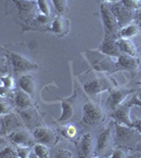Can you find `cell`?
I'll return each instance as SVG.
<instances>
[{
	"label": "cell",
	"mask_w": 141,
	"mask_h": 158,
	"mask_svg": "<svg viewBox=\"0 0 141 158\" xmlns=\"http://www.w3.org/2000/svg\"><path fill=\"white\" fill-rule=\"evenodd\" d=\"M116 130V143L120 147L133 148L141 141V134L134 127H127L124 124L114 122Z\"/></svg>",
	"instance_id": "cell-1"
},
{
	"label": "cell",
	"mask_w": 141,
	"mask_h": 158,
	"mask_svg": "<svg viewBox=\"0 0 141 158\" xmlns=\"http://www.w3.org/2000/svg\"><path fill=\"white\" fill-rule=\"evenodd\" d=\"M106 119V113L95 102H86L83 106L82 122L86 126H96Z\"/></svg>",
	"instance_id": "cell-2"
},
{
	"label": "cell",
	"mask_w": 141,
	"mask_h": 158,
	"mask_svg": "<svg viewBox=\"0 0 141 158\" xmlns=\"http://www.w3.org/2000/svg\"><path fill=\"white\" fill-rule=\"evenodd\" d=\"M89 61L95 70L97 71H107V72H115L116 70V62H114L111 56L106 55L103 53L89 52Z\"/></svg>",
	"instance_id": "cell-3"
},
{
	"label": "cell",
	"mask_w": 141,
	"mask_h": 158,
	"mask_svg": "<svg viewBox=\"0 0 141 158\" xmlns=\"http://www.w3.org/2000/svg\"><path fill=\"white\" fill-rule=\"evenodd\" d=\"M100 11H101V17H102V21H103V25L106 27V32L118 37L120 32V27L116 17H115L114 13L112 12L110 3L104 2L101 6V10Z\"/></svg>",
	"instance_id": "cell-4"
},
{
	"label": "cell",
	"mask_w": 141,
	"mask_h": 158,
	"mask_svg": "<svg viewBox=\"0 0 141 158\" xmlns=\"http://www.w3.org/2000/svg\"><path fill=\"white\" fill-rule=\"evenodd\" d=\"M9 58L10 61H11L13 70L17 74L29 72V71L35 70V69L38 68L37 63L33 62L27 57L21 54H18V53H9Z\"/></svg>",
	"instance_id": "cell-5"
},
{
	"label": "cell",
	"mask_w": 141,
	"mask_h": 158,
	"mask_svg": "<svg viewBox=\"0 0 141 158\" xmlns=\"http://www.w3.org/2000/svg\"><path fill=\"white\" fill-rule=\"evenodd\" d=\"M113 86L112 81L106 77H96L84 83L83 90L89 96H95L104 91L111 90Z\"/></svg>",
	"instance_id": "cell-6"
},
{
	"label": "cell",
	"mask_w": 141,
	"mask_h": 158,
	"mask_svg": "<svg viewBox=\"0 0 141 158\" xmlns=\"http://www.w3.org/2000/svg\"><path fill=\"white\" fill-rule=\"evenodd\" d=\"M110 6H111L112 12L114 13L118 23H119L120 29L132 23V21L134 20L135 11H132V10L127 9L126 6H124L121 1L110 4Z\"/></svg>",
	"instance_id": "cell-7"
},
{
	"label": "cell",
	"mask_w": 141,
	"mask_h": 158,
	"mask_svg": "<svg viewBox=\"0 0 141 158\" xmlns=\"http://www.w3.org/2000/svg\"><path fill=\"white\" fill-rule=\"evenodd\" d=\"M99 51L103 54L116 58L122 54L119 44H118V37L107 32H106V37H104L103 42L99 45Z\"/></svg>",
	"instance_id": "cell-8"
},
{
	"label": "cell",
	"mask_w": 141,
	"mask_h": 158,
	"mask_svg": "<svg viewBox=\"0 0 141 158\" xmlns=\"http://www.w3.org/2000/svg\"><path fill=\"white\" fill-rule=\"evenodd\" d=\"M35 140L39 143H43L48 147H53L58 141V136L54 130L48 127H39L33 133Z\"/></svg>",
	"instance_id": "cell-9"
},
{
	"label": "cell",
	"mask_w": 141,
	"mask_h": 158,
	"mask_svg": "<svg viewBox=\"0 0 141 158\" xmlns=\"http://www.w3.org/2000/svg\"><path fill=\"white\" fill-rule=\"evenodd\" d=\"M113 124H114V122H113L110 127H107L104 131H102L98 136L96 146H95V154L96 155L103 154V153L110 148V146L112 144V141H113V128L112 127H113Z\"/></svg>",
	"instance_id": "cell-10"
},
{
	"label": "cell",
	"mask_w": 141,
	"mask_h": 158,
	"mask_svg": "<svg viewBox=\"0 0 141 158\" xmlns=\"http://www.w3.org/2000/svg\"><path fill=\"white\" fill-rule=\"evenodd\" d=\"M139 63H140V59L136 57V56L121 54L117 58L116 70H115V72H117V71H129V72H133V71L137 70Z\"/></svg>",
	"instance_id": "cell-11"
},
{
	"label": "cell",
	"mask_w": 141,
	"mask_h": 158,
	"mask_svg": "<svg viewBox=\"0 0 141 158\" xmlns=\"http://www.w3.org/2000/svg\"><path fill=\"white\" fill-rule=\"evenodd\" d=\"M131 106L129 102L122 103L118 106L117 109H115L112 113V117L114 118V120L118 122V123L124 124L127 127H133V121L131 119Z\"/></svg>",
	"instance_id": "cell-12"
},
{
	"label": "cell",
	"mask_w": 141,
	"mask_h": 158,
	"mask_svg": "<svg viewBox=\"0 0 141 158\" xmlns=\"http://www.w3.org/2000/svg\"><path fill=\"white\" fill-rule=\"evenodd\" d=\"M133 90L129 89H116V90H111L110 97L107 99V106L109 108L114 111L117 109L120 104H122L126 100V98L132 94Z\"/></svg>",
	"instance_id": "cell-13"
},
{
	"label": "cell",
	"mask_w": 141,
	"mask_h": 158,
	"mask_svg": "<svg viewBox=\"0 0 141 158\" xmlns=\"http://www.w3.org/2000/svg\"><path fill=\"white\" fill-rule=\"evenodd\" d=\"M51 31L59 37H64L70 32V21L62 16H56L51 22Z\"/></svg>",
	"instance_id": "cell-14"
},
{
	"label": "cell",
	"mask_w": 141,
	"mask_h": 158,
	"mask_svg": "<svg viewBox=\"0 0 141 158\" xmlns=\"http://www.w3.org/2000/svg\"><path fill=\"white\" fill-rule=\"evenodd\" d=\"M19 126H20L19 119L14 114L12 113L6 114V115H3V118L1 119V121H0V128H1L0 134L2 135L12 134L13 131L16 128H18Z\"/></svg>",
	"instance_id": "cell-15"
},
{
	"label": "cell",
	"mask_w": 141,
	"mask_h": 158,
	"mask_svg": "<svg viewBox=\"0 0 141 158\" xmlns=\"http://www.w3.org/2000/svg\"><path fill=\"white\" fill-rule=\"evenodd\" d=\"M61 108H62V114L57 119V122H59V123H64V122L71 120L73 118L74 114H75L76 108H75L74 97L61 100Z\"/></svg>",
	"instance_id": "cell-16"
},
{
	"label": "cell",
	"mask_w": 141,
	"mask_h": 158,
	"mask_svg": "<svg viewBox=\"0 0 141 158\" xmlns=\"http://www.w3.org/2000/svg\"><path fill=\"white\" fill-rule=\"evenodd\" d=\"M95 153V142L91 134H84L80 140L79 147V156L80 157H91Z\"/></svg>",
	"instance_id": "cell-17"
},
{
	"label": "cell",
	"mask_w": 141,
	"mask_h": 158,
	"mask_svg": "<svg viewBox=\"0 0 141 158\" xmlns=\"http://www.w3.org/2000/svg\"><path fill=\"white\" fill-rule=\"evenodd\" d=\"M11 140L17 146L30 147L34 142V136L30 134V132L25 130H19V131L13 132L11 134Z\"/></svg>",
	"instance_id": "cell-18"
},
{
	"label": "cell",
	"mask_w": 141,
	"mask_h": 158,
	"mask_svg": "<svg viewBox=\"0 0 141 158\" xmlns=\"http://www.w3.org/2000/svg\"><path fill=\"white\" fill-rule=\"evenodd\" d=\"M14 2L24 16H33L38 9L37 1L35 0H14Z\"/></svg>",
	"instance_id": "cell-19"
},
{
	"label": "cell",
	"mask_w": 141,
	"mask_h": 158,
	"mask_svg": "<svg viewBox=\"0 0 141 158\" xmlns=\"http://www.w3.org/2000/svg\"><path fill=\"white\" fill-rule=\"evenodd\" d=\"M18 85L20 86L22 91L27 93L29 95L33 96L36 93V81L33 76L31 75H23L18 80Z\"/></svg>",
	"instance_id": "cell-20"
},
{
	"label": "cell",
	"mask_w": 141,
	"mask_h": 158,
	"mask_svg": "<svg viewBox=\"0 0 141 158\" xmlns=\"http://www.w3.org/2000/svg\"><path fill=\"white\" fill-rule=\"evenodd\" d=\"M15 103L19 109H27L33 106V97L24 91H18L15 95Z\"/></svg>",
	"instance_id": "cell-21"
},
{
	"label": "cell",
	"mask_w": 141,
	"mask_h": 158,
	"mask_svg": "<svg viewBox=\"0 0 141 158\" xmlns=\"http://www.w3.org/2000/svg\"><path fill=\"white\" fill-rule=\"evenodd\" d=\"M118 44H119L120 51L122 54H126L131 56H136L137 55V51H136V47L131 41L129 38H118Z\"/></svg>",
	"instance_id": "cell-22"
},
{
	"label": "cell",
	"mask_w": 141,
	"mask_h": 158,
	"mask_svg": "<svg viewBox=\"0 0 141 158\" xmlns=\"http://www.w3.org/2000/svg\"><path fill=\"white\" fill-rule=\"evenodd\" d=\"M19 113H20V116H21L22 120H23L27 126L32 127V126H34V124L37 123L38 115L33 109H31V108L20 109Z\"/></svg>",
	"instance_id": "cell-23"
},
{
	"label": "cell",
	"mask_w": 141,
	"mask_h": 158,
	"mask_svg": "<svg viewBox=\"0 0 141 158\" xmlns=\"http://www.w3.org/2000/svg\"><path fill=\"white\" fill-rule=\"evenodd\" d=\"M140 32V29H139V25L137 23H130L125 27H121L120 29V32H119V37L121 38H130L131 37H134L135 35H137L138 33Z\"/></svg>",
	"instance_id": "cell-24"
},
{
	"label": "cell",
	"mask_w": 141,
	"mask_h": 158,
	"mask_svg": "<svg viewBox=\"0 0 141 158\" xmlns=\"http://www.w3.org/2000/svg\"><path fill=\"white\" fill-rule=\"evenodd\" d=\"M34 152H35L36 156L39 158L50 157V150H48V147L43 143H39V142H38L37 144H35Z\"/></svg>",
	"instance_id": "cell-25"
},
{
	"label": "cell",
	"mask_w": 141,
	"mask_h": 158,
	"mask_svg": "<svg viewBox=\"0 0 141 158\" xmlns=\"http://www.w3.org/2000/svg\"><path fill=\"white\" fill-rule=\"evenodd\" d=\"M36 1H37L38 10L40 13L45 16H51V7L47 0H36Z\"/></svg>",
	"instance_id": "cell-26"
},
{
	"label": "cell",
	"mask_w": 141,
	"mask_h": 158,
	"mask_svg": "<svg viewBox=\"0 0 141 158\" xmlns=\"http://www.w3.org/2000/svg\"><path fill=\"white\" fill-rule=\"evenodd\" d=\"M56 11L60 14H63L68 11V0H52Z\"/></svg>",
	"instance_id": "cell-27"
},
{
	"label": "cell",
	"mask_w": 141,
	"mask_h": 158,
	"mask_svg": "<svg viewBox=\"0 0 141 158\" xmlns=\"http://www.w3.org/2000/svg\"><path fill=\"white\" fill-rule=\"evenodd\" d=\"M122 4L132 11H137L141 9V0H121Z\"/></svg>",
	"instance_id": "cell-28"
},
{
	"label": "cell",
	"mask_w": 141,
	"mask_h": 158,
	"mask_svg": "<svg viewBox=\"0 0 141 158\" xmlns=\"http://www.w3.org/2000/svg\"><path fill=\"white\" fill-rule=\"evenodd\" d=\"M17 153L12 147H6L0 151V158H12L16 157Z\"/></svg>",
	"instance_id": "cell-29"
},
{
	"label": "cell",
	"mask_w": 141,
	"mask_h": 158,
	"mask_svg": "<svg viewBox=\"0 0 141 158\" xmlns=\"http://www.w3.org/2000/svg\"><path fill=\"white\" fill-rule=\"evenodd\" d=\"M17 156L20 158H27L30 156V147H23V146H18L17 148Z\"/></svg>",
	"instance_id": "cell-30"
},
{
	"label": "cell",
	"mask_w": 141,
	"mask_h": 158,
	"mask_svg": "<svg viewBox=\"0 0 141 158\" xmlns=\"http://www.w3.org/2000/svg\"><path fill=\"white\" fill-rule=\"evenodd\" d=\"M0 80H1L2 82V85H4L6 88L10 89V90H12L13 88H14V79L12 78V76H6V77H1L0 78Z\"/></svg>",
	"instance_id": "cell-31"
},
{
	"label": "cell",
	"mask_w": 141,
	"mask_h": 158,
	"mask_svg": "<svg viewBox=\"0 0 141 158\" xmlns=\"http://www.w3.org/2000/svg\"><path fill=\"white\" fill-rule=\"evenodd\" d=\"M63 133H64V136L68 137V138H73L77 135V129L74 126H68L63 130Z\"/></svg>",
	"instance_id": "cell-32"
},
{
	"label": "cell",
	"mask_w": 141,
	"mask_h": 158,
	"mask_svg": "<svg viewBox=\"0 0 141 158\" xmlns=\"http://www.w3.org/2000/svg\"><path fill=\"white\" fill-rule=\"evenodd\" d=\"M9 113H11L10 104L6 101H0V115H6Z\"/></svg>",
	"instance_id": "cell-33"
},
{
	"label": "cell",
	"mask_w": 141,
	"mask_h": 158,
	"mask_svg": "<svg viewBox=\"0 0 141 158\" xmlns=\"http://www.w3.org/2000/svg\"><path fill=\"white\" fill-rule=\"evenodd\" d=\"M56 158H70L72 157V153L70 151H68V150H58L57 152H56V154L54 155Z\"/></svg>",
	"instance_id": "cell-34"
},
{
	"label": "cell",
	"mask_w": 141,
	"mask_h": 158,
	"mask_svg": "<svg viewBox=\"0 0 141 158\" xmlns=\"http://www.w3.org/2000/svg\"><path fill=\"white\" fill-rule=\"evenodd\" d=\"M111 157L112 158H125V157H129V155H127L122 149H116L115 151H113Z\"/></svg>",
	"instance_id": "cell-35"
},
{
	"label": "cell",
	"mask_w": 141,
	"mask_h": 158,
	"mask_svg": "<svg viewBox=\"0 0 141 158\" xmlns=\"http://www.w3.org/2000/svg\"><path fill=\"white\" fill-rule=\"evenodd\" d=\"M37 21L39 22L40 24H48L50 23L51 21V17L50 16H45V15H38L37 16Z\"/></svg>",
	"instance_id": "cell-36"
},
{
	"label": "cell",
	"mask_w": 141,
	"mask_h": 158,
	"mask_svg": "<svg viewBox=\"0 0 141 158\" xmlns=\"http://www.w3.org/2000/svg\"><path fill=\"white\" fill-rule=\"evenodd\" d=\"M134 20L137 21L138 25H141V9L135 11V16H134Z\"/></svg>",
	"instance_id": "cell-37"
},
{
	"label": "cell",
	"mask_w": 141,
	"mask_h": 158,
	"mask_svg": "<svg viewBox=\"0 0 141 158\" xmlns=\"http://www.w3.org/2000/svg\"><path fill=\"white\" fill-rule=\"evenodd\" d=\"M133 127L141 134V118H137L135 121H133Z\"/></svg>",
	"instance_id": "cell-38"
},
{
	"label": "cell",
	"mask_w": 141,
	"mask_h": 158,
	"mask_svg": "<svg viewBox=\"0 0 141 158\" xmlns=\"http://www.w3.org/2000/svg\"><path fill=\"white\" fill-rule=\"evenodd\" d=\"M129 103H130V106H141V102L139 100H138V98H137V96H134L131 100L129 101Z\"/></svg>",
	"instance_id": "cell-39"
},
{
	"label": "cell",
	"mask_w": 141,
	"mask_h": 158,
	"mask_svg": "<svg viewBox=\"0 0 141 158\" xmlns=\"http://www.w3.org/2000/svg\"><path fill=\"white\" fill-rule=\"evenodd\" d=\"M10 91L11 90L6 88L4 85H0V96H6Z\"/></svg>",
	"instance_id": "cell-40"
},
{
	"label": "cell",
	"mask_w": 141,
	"mask_h": 158,
	"mask_svg": "<svg viewBox=\"0 0 141 158\" xmlns=\"http://www.w3.org/2000/svg\"><path fill=\"white\" fill-rule=\"evenodd\" d=\"M6 72H7L6 67H4V65H1V64H0V73H6Z\"/></svg>",
	"instance_id": "cell-41"
},
{
	"label": "cell",
	"mask_w": 141,
	"mask_h": 158,
	"mask_svg": "<svg viewBox=\"0 0 141 158\" xmlns=\"http://www.w3.org/2000/svg\"><path fill=\"white\" fill-rule=\"evenodd\" d=\"M103 2H110V3H116V2H119L121 0H102Z\"/></svg>",
	"instance_id": "cell-42"
},
{
	"label": "cell",
	"mask_w": 141,
	"mask_h": 158,
	"mask_svg": "<svg viewBox=\"0 0 141 158\" xmlns=\"http://www.w3.org/2000/svg\"><path fill=\"white\" fill-rule=\"evenodd\" d=\"M136 96H137L138 100H139L140 102H141V91H139V92H138V94H137V95H136Z\"/></svg>",
	"instance_id": "cell-43"
},
{
	"label": "cell",
	"mask_w": 141,
	"mask_h": 158,
	"mask_svg": "<svg viewBox=\"0 0 141 158\" xmlns=\"http://www.w3.org/2000/svg\"><path fill=\"white\" fill-rule=\"evenodd\" d=\"M137 152H140L141 153V146L137 148Z\"/></svg>",
	"instance_id": "cell-44"
},
{
	"label": "cell",
	"mask_w": 141,
	"mask_h": 158,
	"mask_svg": "<svg viewBox=\"0 0 141 158\" xmlns=\"http://www.w3.org/2000/svg\"><path fill=\"white\" fill-rule=\"evenodd\" d=\"M139 85H141V81H140V82H139Z\"/></svg>",
	"instance_id": "cell-45"
},
{
	"label": "cell",
	"mask_w": 141,
	"mask_h": 158,
	"mask_svg": "<svg viewBox=\"0 0 141 158\" xmlns=\"http://www.w3.org/2000/svg\"><path fill=\"white\" fill-rule=\"evenodd\" d=\"M140 49H141V44H140Z\"/></svg>",
	"instance_id": "cell-46"
}]
</instances>
